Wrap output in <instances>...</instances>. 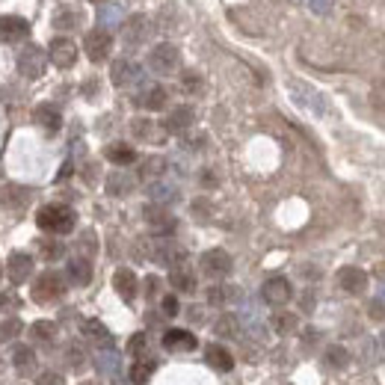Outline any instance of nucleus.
I'll return each instance as SVG.
<instances>
[{"label":"nucleus","mask_w":385,"mask_h":385,"mask_svg":"<svg viewBox=\"0 0 385 385\" xmlns=\"http://www.w3.org/2000/svg\"><path fill=\"white\" fill-rule=\"evenodd\" d=\"M196 125V110L190 104H178L175 110H169L166 122H163V128H166V134H175V137H184L190 134V128Z\"/></svg>","instance_id":"obj_11"},{"label":"nucleus","mask_w":385,"mask_h":385,"mask_svg":"<svg viewBox=\"0 0 385 385\" xmlns=\"http://www.w3.org/2000/svg\"><path fill=\"white\" fill-rule=\"evenodd\" d=\"M48 69V53L42 51L39 45H27L24 51L18 53V74L27 77V80H39Z\"/></svg>","instance_id":"obj_5"},{"label":"nucleus","mask_w":385,"mask_h":385,"mask_svg":"<svg viewBox=\"0 0 385 385\" xmlns=\"http://www.w3.org/2000/svg\"><path fill=\"white\" fill-rule=\"evenodd\" d=\"M214 332H216L219 338H237V335H240V320H237L234 314H223V317L216 320Z\"/></svg>","instance_id":"obj_36"},{"label":"nucleus","mask_w":385,"mask_h":385,"mask_svg":"<svg viewBox=\"0 0 385 385\" xmlns=\"http://www.w3.org/2000/svg\"><path fill=\"white\" fill-rule=\"evenodd\" d=\"M139 107H146L151 110V113H157V110H163L169 104V92H166V86H160V83H154V86H146V89L139 92Z\"/></svg>","instance_id":"obj_24"},{"label":"nucleus","mask_w":385,"mask_h":385,"mask_svg":"<svg viewBox=\"0 0 385 385\" xmlns=\"http://www.w3.org/2000/svg\"><path fill=\"white\" fill-rule=\"evenodd\" d=\"M33 122H36L42 130H48V134H57V130L62 128V116L53 104H39L36 110H33Z\"/></svg>","instance_id":"obj_22"},{"label":"nucleus","mask_w":385,"mask_h":385,"mask_svg":"<svg viewBox=\"0 0 385 385\" xmlns=\"http://www.w3.org/2000/svg\"><path fill=\"white\" fill-rule=\"evenodd\" d=\"M148 199H151L154 205H175V202L181 199V190H178L175 184L157 178V181L148 184Z\"/></svg>","instance_id":"obj_23"},{"label":"nucleus","mask_w":385,"mask_h":385,"mask_svg":"<svg viewBox=\"0 0 385 385\" xmlns=\"http://www.w3.org/2000/svg\"><path fill=\"white\" fill-rule=\"evenodd\" d=\"M205 361L219 373H228L231 368H234V356H231V350H225L223 344H207L205 347Z\"/></svg>","instance_id":"obj_25"},{"label":"nucleus","mask_w":385,"mask_h":385,"mask_svg":"<svg viewBox=\"0 0 385 385\" xmlns=\"http://www.w3.org/2000/svg\"><path fill=\"white\" fill-rule=\"evenodd\" d=\"M142 216H146L148 228L154 231V234H160V237H169L172 231L178 228V219H175V216L166 211V205H154V202H148L146 207H142Z\"/></svg>","instance_id":"obj_8"},{"label":"nucleus","mask_w":385,"mask_h":385,"mask_svg":"<svg viewBox=\"0 0 385 385\" xmlns=\"http://www.w3.org/2000/svg\"><path fill=\"white\" fill-rule=\"evenodd\" d=\"M146 347H148V338H146V332H137V335H130V341H128V353L134 356V359H142V356H146Z\"/></svg>","instance_id":"obj_42"},{"label":"nucleus","mask_w":385,"mask_h":385,"mask_svg":"<svg viewBox=\"0 0 385 385\" xmlns=\"http://www.w3.org/2000/svg\"><path fill=\"white\" fill-rule=\"evenodd\" d=\"M163 172H166V160L163 157H146L139 163V178H146V181H157Z\"/></svg>","instance_id":"obj_34"},{"label":"nucleus","mask_w":385,"mask_h":385,"mask_svg":"<svg viewBox=\"0 0 385 385\" xmlns=\"http://www.w3.org/2000/svg\"><path fill=\"white\" fill-rule=\"evenodd\" d=\"M65 276H60L57 270H45L42 276H36L33 279V288H30V293H33V300L36 302H42V305H48V302H57L60 296L65 293Z\"/></svg>","instance_id":"obj_2"},{"label":"nucleus","mask_w":385,"mask_h":385,"mask_svg":"<svg viewBox=\"0 0 385 385\" xmlns=\"http://www.w3.org/2000/svg\"><path fill=\"white\" fill-rule=\"evenodd\" d=\"M30 341H33V344H39V347H51L53 341H57V323H51V320L33 323L30 326Z\"/></svg>","instance_id":"obj_30"},{"label":"nucleus","mask_w":385,"mask_h":385,"mask_svg":"<svg viewBox=\"0 0 385 385\" xmlns=\"http://www.w3.org/2000/svg\"><path fill=\"white\" fill-rule=\"evenodd\" d=\"M181 89H184L187 95H199V92L205 89V77H202L199 71H193V69L181 71Z\"/></svg>","instance_id":"obj_37"},{"label":"nucleus","mask_w":385,"mask_h":385,"mask_svg":"<svg viewBox=\"0 0 385 385\" xmlns=\"http://www.w3.org/2000/svg\"><path fill=\"white\" fill-rule=\"evenodd\" d=\"M146 258H151V261H157V264H163V267H181V264L187 261V252L175 243V240H166V237H160V240H154V243L148 246V252H146Z\"/></svg>","instance_id":"obj_6"},{"label":"nucleus","mask_w":385,"mask_h":385,"mask_svg":"<svg viewBox=\"0 0 385 385\" xmlns=\"http://www.w3.org/2000/svg\"><path fill=\"white\" fill-rule=\"evenodd\" d=\"M148 69L154 74H175L181 69V51L172 45V42H160V45H154L148 51Z\"/></svg>","instance_id":"obj_3"},{"label":"nucleus","mask_w":385,"mask_h":385,"mask_svg":"<svg viewBox=\"0 0 385 385\" xmlns=\"http://www.w3.org/2000/svg\"><path fill=\"white\" fill-rule=\"evenodd\" d=\"M30 36V24L21 15H0V42L3 45H15Z\"/></svg>","instance_id":"obj_14"},{"label":"nucleus","mask_w":385,"mask_h":385,"mask_svg":"<svg viewBox=\"0 0 385 385\" xmlns=\"http://www.w3.org/2000/svg\"><path fill=\"white\" fill-rule=\"evenodd\" d=\"M323 365L332 368V370H344V368L350 365V350L338 347V344L326 347V350H323Z\"/></svg>","instance_id":"obj_33"},{"label":"nucleus","mask_w":385,"mask_h":385,"mask_svg":"<svg viewBox=\"0 0 385 385\" xmlns=\"http://www.w3.org/2000/svg\"><path fill=\"white\" fill-rule=\"evenodd\" d=\"M53 27H57L60 33H71L74 27H80V12L71 9V6L57 9V15H53Z\"/></svg>","instance_id":"obj_32"},{"label":"nucleus","mask_w":385,"mask_h":385,"mask_svg":"<svg viewBox=\"0 0 385 385\" xmlns=\"http://www.w3.org/2000/svg\"><path fill=\"white\" fill-rule=\"evenodd\" d=\"M6 276L12 284L27 282L33 276V255H27V252H12L6 261Z\"/></svg>","instance_id":"obj_19"},{"label":"nucleus","mask_w":385,"mask_h":385,"mask_svg":"<svg viewBox=\"0 0 385 385\" xmlns=\"http://www.w3.org/2000/svg\"><path fill=\"white\" fill-rule=\"evenodd\" d=\"M36 225L53 237H62V234H71L74 231L77 214L69 205H45V207H39V214H36Z\"/></svg>","instance_id":"obj_1"},{"label":"nucleus","mask_w":385,"mask_h":385,"mask_svg":"<svg viewBox=\"0 0 385 385\" xmlns=\"http://www.w3.org/2000/svg\"><path fill=\"white\" fill-rule=\"evenodd\" d=\"M39 385H62V377H60V373H53V370H45L39 377Z\"/></svg>","instance_id":"obj_48"},{"label":"nucleus","mask_w":385,"mask_h":385,"mask_svg":"<svg viewBox=\"0 0 385 385\" xmlns=\"http://www.w3.org/2000/svg\"><path fill=\"white\" fill-rule=\"evenodd\" d=\"M160 311L166 314V317H175V314H178V311H181L178 296H175V293H166V296H163V300H160Z\"/></svg>","instance_id":"obj_44"},{"label":"nucleus","mask_w":385,"mask_h":385,"mask_svg":"<svg viewBox=\"0 0 385 385\" xmlns=\"http://www.w3.org/2000/svg\"><path fill=\"white\" fill-rule=\"evenodd\" d=\"M83 51L86 57H89L92 62H104L110 53H113V33H110L107 27H95L86 33L83 39Z\"/></svg>","instance_id":"obj_7"},{"label":"nucleus","mask_w":385,"mask_h":385,"mask_svg":"<svg viewBox=\"0 0 385 385\" xmlns=\"http://www.w3.org/2000/svg\"><path fill=\"white\" fill-rule=\"evenodd\" d=\"M234 300H237V288H228V284H211V288L205 291V302L214 308H223Z\"/></svg>","instance_id":"obj_29"},{"label":"nucleus","mask_w":385,"mask_h":385,"mask_svg":"<svg viewBox=\"0 0 385 385\" xmlns=\"http://www.w3.org/2000/svg\"><path fill=\"white\" fill-rule=\"evenodd\" d=\"M116 365H119V356H116L113 347L98 350V353H95V368L101 373H116Z\"/></svg>","instance_id":"obj_39"},{"label":"nucleus","mask_w":385,"mask_h":385,"mask_svg":"<svg viewBox=\"0 0 385 385\" xmlns=\"http://www.w3.org/2000/svg\"><path fill=\"white\" fill-rule=\"evenodd\" d=\"M296 326H300V317L291 314V311H279L276 317H273V329H276L279 335H291V332H296Z\"/></svg>","instance_id":"obj_38"},{"label":"nucleus","mask_w":385,"mask_h":385,"mask_svg":"<svg viewBox=\"0 0 385 385\" xmlns=\"http://www.w3.org/2000/svg\"><path fill=\"white\" fill-rule=\"evenodd\" d=\"M113 288H116V293L122 296L125 302H134L137 293H139V279H137V273L128 270V267H119V270L113 273Z\"/></svg>","instance_id":"obj_18"},{"label":"nucleus","mask_w":385,"mask_h":385,"mask_svg":"<svg viewBox=\"0 0 385 385\" xmlns=\"http://www.w3.org/2000/svg\"><path fill=\"white\" fill-rule=\"evenodd\" d=\"M107 160L116 163V166H130V163H137V151L134 146H128V142H113V146H107Z\"/></svg>","instance_id":"obj_28"},{"label":"nucleus","mask_w":385,"mask_h":385,"mask_svg":"<svg viewBox=\"0 0 385 385\" xmlns=\"http://www.w3.org/2000/svg\"><path fill=\"white\" fill-rule=\"evenodd\" d=\"M134 178H130L128 172H110L107 181H104V190L107 196H113V199H125L128 193H134Z\"/></svg>","instance_id":"obj_26"},{"label":"nucleus","mask_w":385,"mask_h":385,"mask_svg":"<svg viewBox=\"0 0 385 385\" xmlns=\"http://www.w3.org/2000/svg\"><path fill=\"white\" fill-rule=\"evenodd\" d=\"M199 270L205 273L207 279L223 282L225 276H231V270H234V261H231V255H228L225 249H207L205 255L199 258Z\"/></svg>","instance_id":"obj_4"},{"label":"nucleus","mask_w":385,"mask_h":385,"mask_svg":"<svg viewBox=\"0 0 385 385\" xmlns=\"http://www.w3.org/2000/svg\"><path fill=\"white\" fill-rule=\"evenodd\" d=\"M338 284H341V291H344V293L361 296V293L368 291L370 279H368V273L361 270V267H344V270L338 273Z\"/></svg>","instance_id":"obj_15"},{"label":"nucleus","mask_w":385,"mask_h":385,"mask_svg":"<svg viewBox=\"0 0 385 385\" xmlns=\"http://www.w3.org/2000/svg\"><path fill=\"white\" fill-rule=\"evenodd\" d=\"M48 60L57 65V69H71V65L77 62V45L69 36H57L48 48Z\"/></svg>","instance_id":"obj_13"},{"label":"nucleus","mask_w":385,"mask_h":385,"mask_svg":"<svg viewBox=\"0 0 385 385\" xmlns=\"http://www.w3.org/2000/svg\"><path fill=\"white\" fill-rule=\"evenodd\" d=\"M202 187H216V175L214 172H202Z\"/></svg>","instance_id":"obj_52"},{"label":"nucleus","mask_w":385,"mask_h":385,"mask_svg":"<svg viewBox=\"0 0 385 385\" xmlns=\"http://www.w3.org/2000/svg\"><path fill=\"white\" fill-rule=\"evenodd\" d=\"M148 36H151V18H148V15L137 12V15H130L125 24H122V42H125L128 48L146 45Z\"/></svg>","instance_id":"obj_9"},{"label":"nucleus","mask_w":385,"mask_h":385,"mask_svg":"<svg viewBox=\"0 0 385 385\" xmlns=\"http://www.w3.org/2000/svg\"><path fill=\"white\" fill-rule=\"evenodd\" d=\"M130 134H134L139 142H163V139H166V128L157 125L148 116H139V119L130 122Z\"/></svg>","instance_id":"obj_16"},{"label":"nucleus","mask_w":385,"mask_h":385,"mask_svg":"<svg viewBox=\"0 0 385 385\" xmlns=\"http://www.w3.org/2000/svg\"><path fill=\"white\" fill-rule=\"evenodd\" d=\"M157 291H160V279H157V276H148V279H146V293H148V300H151V296H157Z\"/></svg>","instance_id":"obj_49"},{"label":"nucleus","mask_w":385,"mask_h":385,"mask_svg":"<svg viewBox=\"0 0 385 385\" xmlns=\"http://www.w3.org/2000/svg\"><path fill=\"white\" fill-rule=\"evenodd\" d=\"M65 279H69L71 284H77V288H86V284L92 282V261L86 255L71 258L69 264H65Z\"/></svg>","instance_id":"obj_20"},{"label":"nucleus","mask_w":385,"mask_h":385,"mask_svg":"<svg viewBox=\"0 0 385 385\" xmlns=\"http://www.w3.org/2000/svg\"><path fill=\"white\" fill-rule=\"evenodd\" d=\"M154 373V361L151 359H137L134 365H130V382L134 385H146Z\"/></svg>","instance_id":"obj_35"},{"label":"nucleus","mask_w":385,"mask_h":385,"mask_svg":"<svg viewBox=\"0 0 385 385\" xmlns=\"http://www.w3.org/2000/svg\"><path fill=\"white\" fill-rule=\"evenodd\" d=\"M196 347H199V341L190 329H169L163 335V350H169V353H193Z\"/></svg>","instance_id":"obj_17"},{"label":"nucleus","mask_w":385,"mask_h":385,"mask_svg":"<svg viewBox=\"0 0 385 385\" xmlns=\"http://www.w3.org/2000/svg\"><path fill=\"white\" fill-rule=\"evenodd\" d=\"M261 296H264V302H267V305H276L279 308L284 302H291L293 288H291V282L284 279V276H270L267 282H264Z\"/></svg>","instance_id":"obj_12"},{"label":"nucleus","mask_w":385,"mask_h":385,"mask_svg":"<svg viewBox=\"0 0 385 385\" xmlns=\"http://www.w3.org/2000/svg\"><path fill=\"white\" fill-rule=\"evenodd\" d=\"M302 311H314V293L311 291L302 296Z\"/></svg>","instance_id":"obj_51"},{"label":"nucleus","mask_w":385,"mask_h":385,"mask_svg":"<svg viewBox=\"0 0 385 385\" xmlns=\"http://www.w3.org/2000/svg\"><path fill=\"white\" fill-rule=\"evenodd\" d=\"M80 332H83L86 338H92V341H101V344H110V332H107V326H104L101 320H83Z\"/></svg>","instance_id":"obj_41"},{"label":"nucleus","mask_w":385,"mask_h":385,"mask_svg":"<svg viewBox=\"0 0 385 385\" xmlns=\"http://www.w3.org/2000/svg\"><path fill=\"white\" fill-rule=\"evenodd\" d=\"M110 80H113L116 89H128V86L142 80V69L134 60L119 57V60H113V65H110Z\"/></svg>","instance_id":"obj_10"},{"label":"nucleus","mask_w":385,"mask_h":385,"mask_svg":"<svg viewBox=\"0 0 385 385\" xmlns=\"http://www.w3.org/2000/svg\"><path fill=\"white\" fill-rule=\"evenodd\" d=\"M27 202H30V190L21 184H9L0 190V207L3 211H24Z\"/></svg>","instance_id":"obj_21"},{"label":"nucleus","mask_w":385,"mask_h":385,"mask_svg":"<svg viewBox=\"0 0 385 385\" xmlns=\"http://www.w3.org/2000/svg\"><path fill=\"white\" fill-rule=\"evenodd\" d=\"M15 305H18V300H15L12 293H3V296H0V311H9V308H15Z\"/></svg>","instance_id":"obj_50"},{"label":"nucleus","mask_w":385,"mask_h":385,"mask_svg":"<svg viewBox=\"0 0 385 385\" xmlns=\"http://www.w3.org/2000/svg\"><path fill=\"white\" fill-rule=\"evenodd\" d=\"M368 317L370 320H385V305H382V300H373V302H368Z\"/></svg>","instance_id":"obj_46"},{"label":"nucleus","mask_w":385,"mask_h":385,"mask_svg":"<svg viewBox=\"0 0 385 385\" xmlns=\"http://www.w3.org/2000/svg\"><path fill=\"white\" fill-rule=\"evenodd\" d=\"M39 252H42V258H48V261H60L65 255V243L51 234L48 240H42V243H39Z\"/></svg>","instance_id":"obj_40"},{"label":"nucleus","mask_w":385,"mask_h":385,"mask_svg":"<svg viewBox=\"0 0 385 385\" xmlns=\"http://www.w3.org/2000/svg\"><path fill=\"white\" fill-rule=\"evenodd\" d=\"M36 353H33V347H27V344H18V347H12V368L21 373V377H33L36 373Z\"/></svg>","instance_id":"obj_27"},{"label":"nucleus","mask_w":385,"mask_h":385,"mask_svg":"<svg viewBox=\"0 0 385 385\" xmlns=\"http://www.w3.org/2000/svg\"><path fill=\"white\" fill-rule=\"evenodd\" d=\"M0 276H3V270H0Z\"/></svg>","instance_id":"obj_55"},{"label":"nucleus","mask_w":385,"mask_h":385,"mask_svg":"<svg viewBox=\"0 0 385 385\" xmlns=\"http://www.w3.org/2000/svg\"><path fill=\"white\" fill-rule=\"evenodd\" d=\"M89 3H104V0H89Z\"/></svg>","instance_id":"obj_53"},{"label":"nucleus","mask_w":385,"mask_h":385,"mask_svg":"<svg viewBox=\"0 0 385 385\" xmlns=\"http://www.w3.org/2000/svg\"><path fill=\"white\" fill-rule=\"evenodd\" d=\"M65 359H69V365H71V368H80L83 361H86L83 347H80V344H69V353H65Z\"/></svg>","instance_id":"obj_45"},{"label":"nucleus","mask_w":385,"mask_h":385,"mask_svg":"<svg viewBox=\"0 0 385 385\" xmlns=\"http://www.w3.org/2000/svg\"><path fill=\"white\" fill-rule=\"evenodd\" d=\"M193 216H199V219H207V216H211V205H207L205 199L193 202Z\"/></svg>","instance_id":"obj_47"},{"label":"nucleus","mask_w":385,"mask_h":385,"mask_svg":"<svg viewBox=\"0 0 385 385\" xmlns=\"http://www.w3.org/2000/svg\"><path fill=\"white\" fill-rule=\"evenodd\" d=\"M169 284L175 288V293H193V291H196V276H193V270H187L184 264H181V267H172Z\"/></svg>","instance_id":"obj_31"},{"label":"nucleus","mask_w":385,"mask_h":385,"mask_svg":"<svg viewBox=\"0 0 385 385\" xmlns=\"http://www.w3.org/2000/svg\"><path fill=\"white\" fill-rule=\"evenodd\" d=\"M21 335V320H3L0 323V344H6V341H12V338H18Z\"/></svg>","instance_id":"obj_43"},{"label":"nucleus","mask_w":385,"mask_h":385,"mask_svg":"<svg viewBox=\"0 0 385 385\" xmlns=\"http://www.w3.org/2000/svg\"><path fill=\"white\" fill-rule=\"evenodd\" d=\"M83 385H92V382H83Z\"/></svg>","instance_id":"obj_54"}]
</instances>
